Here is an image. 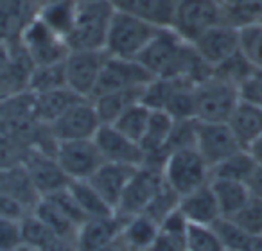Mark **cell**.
Instances as JSON below:
<instances>
[{"instance_id":"6da1fadb","label":"cell","mask_w":262,"mask_h":251,"mask_svg":"<svg viewBox=\"0 0 262 251\" xmlns=\"http://www.w3.org/2000/svg\"><path fill=\"white\" fill-rule=\"evenodd\" d=\"M137 59L155 77H189L200 83L212 74L194 45L178 36L171 27H162Z\"/></svg>"},{"instance_id":"7a4b0ae2","label":"cell","mask_w":262,"mask_h":251,"mask_svg":"<svg viewBox=\"0 0 262 251\" xmlns=\"http://www.w3.org/2000/svg\"><path fill=\"white\" fill-rule=\"evenodd\" d=\"M113 13L108 0H77L72 27L65 38L70 51H104Z\"/></svg>"},{"instance_id":"3957f363","label":"cell","mask_w":262,"mask_h":251,"mask_svg":"<svg viewBox=\"0 0 262 251\" xmlns=\"http://www.w3.org/2000/svg\"><path fill=\"white\" fill-rule=\"evenodd\" d=\"M162 27L139 16L115 11L106 36L104 52L113 58L137 59Z\"/></svg>"},{"instance_id":"277c9868","label":"cell","mask_w":262,"mask_h":251,"mask_svg":"<svg viewBox=\"0 0 262 251\" xmlns=\"http://www.w3.org/2000/svg\"><path fill=\"white\" fill-rule=\"evenodd\" d=\"M241 101L239 86L210 74L196 83L194 117L203 122H228Z\"/></svg>"},{"instance_id":"5b68a950","label":"cell","mask_w":262,"mask_h":251,"mask_svg":"<svg viewBox=\"0 0 262 251\" xmlns=\"http://www.w3.org/2000/svg\"><path fill=\"white\" fill-rule=\"evenodd\" d=\"M219 24H225L221 0H176L171 29L189 43Z\"/></svg>"},{"instance_id":"8992f818","label":"cell","mask_w":262,"mask_h":251,"mask_svg":"<svg viewBox=\"0 0 262 251\" xmlns=\"http://www.w3.org/2000/svg\"><path fill=\"white\" fill-rule=\"evenodd\" d=\"M164 179L180 197L210 181V167L196 147L172 151L162 165Z\"/></svg>"},{"instance_id":"52a82bcc","label":"cell","mask_w":262,"mask_h":251,"mask_svg":"<svg viewBox=\"0 0 262 251\" xmlns=\"http://www.w3.org/2000/svg\"><path fill=\"white\" fill-rule=\"evenodd\" d=\"M18 41L34 65L61 63L70 52L65 38L56 33L52 27H49L38 15L29 20Z\"/></svg>"},{"instance_id":"ba28073f","label":"cell","mask_w":262,"mask_h":251,"mask_svg":"<svg viewBox=\"0 0 262 251\" xmlns=\"http://www.w3.org/2000/svg\"><path fill=\"white\" fill-rule=\"evenodd\" d=\"M164 185L165 179L164 172H162V165L142 164L135 169V172L131 176L129 183H127L126 190L117 204L115 214H119L124 219L142 214Z\"/></svg>"},{"instance_id":"9c48e42d","label":"cell","mask_w":262,"mask_h":251,"mask_svg":"<svg viewBox=\"0 0 262 251\" xmlns=\"http://www.w3.org/2000/svg\"><path fill=\"white\" fill-rule=\"evenodd\" d=\"M155 76L139 61V59L113 58L108 56L102 65L97 86L92 99L102 94L119 90H131V88H146Z\"/></svg>"},{"instance_id":"30bf717a","label":"cell","mask_w":262,"mask_h":251,"mask_svg":"<svg viewBox=\"0 0 262 251\" xmlns=\"http://www.w3.org/2000/svg\"><path fill=\"white\" fill-rule=\"evenodd\" d=\"M33 69L34 63L18 40L0 41V99L29 92Z\"/></svg>"},{"instance_id":"8fae6325","label":"cell","mask_w":262,"mask_h":251,"mask_svg":"<svg viewBox=\"0 0 262 251\" xmlns=\"http://www.w3.org/2000/svg\"><path fill=\"white\" fill-rule=\"evenodd\" d=\"M101 119L95 109L92 99H81L74 106H70L61 117L49 126L52 139L56 142L63 140H86L94 139L97 129L101 128Z\"/></svg>"},{"instance_id":"7c38bea8","label":"cell","mask_w":262,"mask_h":251,"mask_svg":"<svg viewBox=\"0 0 262 251\" xmlns=\"http://www.w3.org/2000/svg\"><path fill=\"white\" fill-rule=\"evenodd\" d=\"M54 156L70 179H88L102 164V154L94 139L63 140L56 144Z\"/></svg>"},{"instance_id":"4fadbf2b","label":"cell","mask_w":262,"mask_h":251,"mask_svg":"<svg viewBox=\"0 0 262 251\" xmlns=\"http://www.w3.org/2000/svg\"><path fill=\"white\" fill-rule=\"evenodd\" d=\"M104 51H70L65 58L67 86L84 99H92L104 65Z\"/></svg>"},{"instance_id":"5bb4252c","label":"cell","mask_w":262,"mask_h":251,"mask_svg":"<svg viewBox=\"0 0 262 251\" xmlns=\"http://www.w3.org/2000/svg\"><path fill=\"white\" fill-rule=\"evenodd\" d=\"M196 149L208 164L214 167L219 162L228 158L230 154L244 149L233 135L228 122H203L198 120L196 126Z\"/></svg>"},{"instance_id":"9a60e30c","label":"cell","mask_w":262,"mask_h":251,"mask_svg":"<svg viewBox=\"0 0 262 251\" xmlns=\"http://www.w3.org/2000/svg\"><path fill=\"white\" fill-rule=\"evenodd\" d=\"M22 165L26 167L34 189L41 197L51 196V194L69 187L70 183V178L59 167L54 154L40 149V147L31 146L24 156Z\"/></svg>"},{"instance_id":"2e32d148","label":"cell","mask_w":262,"mask_h":251,"mask_svg":"<svg viewBox=\"0 0 262 251\" xmlns=\"http://www.w3.org/2000/svg\"><path fill=\"white\" fill-rule=\"evenodd\" d=\"M94 140L104 162L124 164L131 167H140L146 162V153L142 146L120 133L113 124H101Z\"/></svg>"},{"instance_id":"e0dca14e","label":"cell","mask_w":262,"mask_h":251,"mask_svg":"<svg viewBox=\"0 0 262 251\" xmlns=\"http://www.w3.org/2000/svg\"><path fill=\"white\" fill-rule=\"evenodd\" d=\"M192 45L200 58L214 69L239 51V29L228 24H219L201 34Z\"/></svg>"},{"instance_id":"ac0fdd59","label":"cell","mask_w":262,"mask_h":251,"mask_svg":"<svg viewBox=\"0 0 262 251\" xmlns=\"http://www.w3.org/2000/svg\"><path fill=\"white\" fill-rule=\"evenodd\" d=\"M126 219L119 214L104 217H88L77 228L76 246L77 251H101L122 233Z\"/></svg>"},{"instance_id":"d6986e66","label":"cell","mask_w":262,"mask_h":251,"mask_svg":"<svg viewBox=\"0 0 262 251\" xmlns=\"http://www.w3.org/2000/svg\"><path fill=\"white\" fill-rule=\"evenodd\" d=\"M172 126H174V119L165 109H151L147 129L144 133L142 140H140V146L146 153L144 164L164 165L165 158H167L165 147H167Z\"/></svg>"},{"instance_id":"ffe728a7","label":"cell","mask_w":262,"mask_h":251,"mask_svg":"<svg viewBox=\"0 0 262 251\" xmlns=\"http://www.w3.org/2000/svg\"><path fill=\"white\" fill-rule=\"evenodd\" d=\"M137 167L124 164H113V162H104L94 174L88 178V181L94 185V189L104 197V201L117 210L120 197L129 183L131 176L135 172Z\"/></svg>"},{"instance_id":"44dd1931","label":"cell","mask_w":262,"mask_h":251,"mask_svg":"<svg viewBox=\"0 0 262 251\" xmlns=\"http://www.w3.org/2000/svg\"><path fill=\"white\" fill-rule=\"evenodd\" d=\"M178 210L190 224L212 226L217 219H221V210H219L210 181L180 197Z\"/></svg>"},{"instance_id":"7402d4cb","label":"cell","mask_w":262,"mask_h":251,"mask_svg":"<svg viewBox=\"0 0 262 251\" xmlns=\"http://www.w3.org/2000/svg\"><path fill=\"white\" fill-rule=\"evenodd\" d=\"M81 95H77L69 86L56 88V90L41 92V94H33V111L34 117L43 126H51L58 117H61L70 106L79 102Z\"/></svg>"},{"instance_id":"603a6c76","label":"cell","mask_w":262,"mask_h":251,"mask_svg":"<svg viewBox=\"0 0 262 251\" xmlns=\"http://www.w3.org/2000/svg\"><path fill=\"white\" fill-rule=\"evenodd\" d=\"M115 11L139 16L160 27H171L176 0H108Z\"/></svg>"},{"instance_id":"cb8c5ba5","label":"cell","mask_w":262,"mask_h":251,"mask_svg":"<svg viewBox=\"0 0 262 251\" xmlns=\"http://www.w3.org/2000/svg\"><path fill=\"white\" fill-rule=\"evenodd\" d=\"M36 15L29 0H0V41H15Z\"/></svg>"},{"instance_id":"d4e9b609","label":"cell","mask_w":262,"mask_h":251,"mask_svg":"<svg viewBox=\"0 0 262 251\" xmlns=\"http://www.w3.org/2000/svg\"><path fill=\"white\" fill-rule=\"evenodd\" d=\"M228 124L241 146L248 149L262 135V108L246 101H239L228 119Z\"/></svg>"},{"instance_id":"484cf974","label":"cell","mask_w":262,"mask_h":251,"mask_svg":"<svg viewBox=\"0 0 262 251\" xmlns=\"http://www.w3.org/2000/svg\"><path fill=\"white\" fill-rule=\"evenodd\" d=\"M187 228L189 221L176 208L160 222V228L147 251H187Z\"/></svg>"},{"instance_id":"4316f807","label":"cell","mask_w":262,"mask_h":251,"mask_svg":"<svg viewBox=\"0 0 262 251\" xmlns=\"http://www.w3.org/2000/svg\"><path fill=\"white\" fill-rule=\"evenodd\" d=\"M210 187H212V190H214L215 199H217L221 217H226V219H232L235 214H239V212L243 210V207L251 197L250 189H248V185L243 181L212 178Z\"/></svg>"},{"instance_id":"83f0119b","label":"cell","mask_w":262,"mask_h":251,"mask_svg":"<svg viewBox=\"0 0 262 251\" xmlns=\"http://www.w3.org/2000/svg\"><path fill=\"white\" fill-rule=\"evenodd\" d=\"M144 88H131V90H119V92H110V94H102L94 97L95 109L99 113V119L102 124H113L119 115L131 104L142 101Z\"/></svg>"},{"instance_id":"f1b7e54d","label":"cell","mask_w":262,"mask_h":251,"mask_svg":"<svg viewBox=\"0 0 262 251\" xmlns=\"http://www.w3.org/2000/svg\"><path fill=\"white\" fill-rule=\"evenodd\" d=\"M158 228L160 224L153 217L147 214H137L126 219L120 237L135 251H147L157 237Z\"/></svg>"},{"instance_id":"f546056e","label":"cell","mask_w":262,"mask_h":251,"mask_svg":"<svg viewBox=\"0 0 262 251\" xmlns=\"http://www.w3.org/2000/svg\"><path fill=\"white\" fill-rule=\"evenodd\" d=\"M69 190L86 217H104L115 214V210L106 203L104 197L94 189L88 179H70Z\"/></svg>"},{"instance_id":"4dcf8cb0","label":"cell","mask_w":262,"mask_h":251,"mask_svg":"<svg viewBox=\"0 0 262 251\" xmlns=\"http://www.w3.org/2000/svg\"><path fill=\"white\" fill-rule=\"evenodd\" d=\"M34 215L41 219L45 224L51 228V232L59 239H70L76 240V233L79 226L61 210L56 203H52L49 197H40L33 210Z\"/></svg>"},{"instance_id":"1f68e13d","label":"cell","mask_w":262,"mask_h":251,"mask_svg":"<svg viewBox=\"0 0 262 251\" xmlns=\"http://www.w3.org/2000/svg\"><path fill=\"white\" fill-rule=\"evenodd\" d=\"M257 169V162L250 154L248 149H239L237 153L230 154L223 162L210 169V179L221 178V179H233V181L248 183L253 171Z\"/></svg>"},{"instance_id":"d6a6232c","label":"cell","mask_w":262,"mask_h":251,"mask_svg":"<svg viewBox=\"0 0 262 251\" xmlns=\"http://www.w3.org/2000/svg\"><path fill=\"white\" fill-rule=\"evenodd\" d=\"M214 230L217 232L225 249H241V251H262V237L250 235L244 232L235 221L221 217L214 222Z\"/></svg>"},{"instance_id":"836d02e7","label":"cell","mask_w":262,"mask_h":251,"mask_svg":"<svg viewBox=\"0 0 262 251\" xmlns=\"http://www.w3.org/2000/svg\"><path fill=\"white\" fill-rule=\"evenodd\" d=\"M151 117V108L146 106L142 101L131 104L129 108H126L122 113L119 115V119L113 122L117 129L120 133H124L126 136H129L131 140L140 144L144 133L147 129V122H149Z\"/></svg>"},{"instance_id":"e575fe53","label":"cell","mask_w":262,"mask_h":251,"mask_svg":"<svg viewBox=\"0 0 262 251\" xmlns=\"http://www.w3.org/2000/svg\"><path fill=\"white\" fill-rule=\"evenodd\" d=\"M76 8H77V0H56V2L43 6L36 15L49 27H52L56 33L61 34L63 38H67L70 27H72Z\"/></svg>"},{"instance_id":"d590c367","label":"cell","mask_w":262,"mask_h":251,"mask_svg":"<svg viewBox=\"0 0 262 251\" xmlns=\"http://www.w3.org/2000/svg\"><path fill=\"white\" fill-rule=\"evenodd\" d=\"M63 86H67L65 61L52 63V65H34L29 77L31 94H41V92L56 90V88Z\"/></svg>"},{"instance_id":"8d00e7d4","label":"cell","mask_w":262,"mask_h":251,"mask_svg":"<svg viewBox=\"0 0 262 251\" xmlns=\"http://www.w3.org/2000/svg\"><path fill=\"white\" fill-rule=\"evenodd\" d=\"M187 251H225L214 226L190 224L187 228Z\"/></svg>"},{"instance_id":"74e56055","label":"cell","mask_w":262,"mask_h":251,"mask_svg":"<svg viewBox=\"0 0 262 251\" xmlns=\"http://www.w3.org/2000/svg\"><path fill=\"white\" fill-rule=\"evenodd\" d=\"M20 233H22L24 244L38 247V249L45 247L56 237L51 232V228L38 215H34L33 212L27 214L24 219H20Z\"/></svg>"},{"instance_id":"f35d334b","label":"cell","mask_w":262,"mask_h":251,"mask_svg":"<svg viewBox=\"0 0 262 251\" xmlns=\"http://www.w3.org/2000/svg\"><path fill=\"white\" fill-rule=\"evenodd\" d=\"M253 69L255 66L251 65V61L241 52V49H239L235 54H232L228 59H225V61L219 63L217 66H214V69H212V74L239 86V84L250 76V72Z\"/></svg>"},{"instance_id":"ab89813d","label":"cell","mask_w":262,"mask_h":251,"mask_svg":"<svg viewBox=\"0 0 262 251\" xmlns=\"http://www.w3.org/2000/svg\"><path fill=\"white\" fill-rule=\"evenodd\" d=\"M239 49L253 66H262V22L239 29Z\"/></svg>"},{"instance_id":"60d3db41","label":"cell","mask_w":262,"mask_h":251,"mask_svg":"<svg viewBox=\"0 0 262 251\" xmlns=\"http://www.w3.org/2000/svg\"><path fill=\"white\" fill-rule=\"evenodd\" d=\"M178 203H180V196L165 183V185L162 187V190L155 196V199L151 201L149 207H147L142 214H147L149 217H153L155 221L160 224L169 214H172V212L178 208Z\"/></svg>"},{"instance_id":"b9f144b4","label":"cell","mask_w":262,"mask_h":251,"mask_svg":"<svg viewBox=\"0 0 262 251\" xmlns=\"http://www.w3.org/2000/svg\"><path fill=\"white\" fill-rule=\"evenodd\" d=\"M232 221H235L250 235L262 237V199L250 197V201L244 204L243 210L233 215Z\"/></svg>"},{"instance_id":"7bdbcfd3","label":"cell","mask_w":262,"mask_h":251,"mask_svg":"<svg viewBox=\"0 0 262 251\" xmlns=\"http://www.w3.org/2000/svg\"><path fill=\"white\" fill-rule=\"evenodd\" d=\"M239 95L241 101L262 108V66H255L250 76L239 84Z\"/></svg>"},{"instance_id":"ee69618b","label":"cell","mask_w":262,"mask_h":251,"mask_svg":"<svg viewBox=\"0 0 262 251\" xmlns=\"http://www.w3.org/2000/svg\"><path fill=\"white\" fill-rule=\"evenodd\" d=\"M22 244L20 221L0 217V251H15Z\"/></svg>"},{"instance_id":"f6af8a7d","label":"cell","mask_w":262,"mask_h":251,"mask_svg":"<svg viewBox=\"0 0 262 251\" xmlns=\"http://www.w3.org/2000/svg\"><path fill=\"white\" fill-rule=\"evenodd\" d=\"M27 214H31V210L22 201L16 199V197L11 196L9 192H6L4 189H0V217L20 221V219H24Z\"/></svg>"},{"instance_id":"bcb514c9","label":"cell","mask_w":262,"mask_h":251,"mask_svg":"<svg viewBox=\"0 0 262 251\" xmlns=\"http://www.w3.org/2000/svg\"><path fill=\"white\" fill-rule=\"evenodd\" d=\"M40 251H77V246H76V240L54 237V239H52L45 247H41Z\"/></svg>"},{"instance_id":"7dc6e473","label":"cell","mask_w":262,"mask_h":251,"mask_svg":"<svg viewBox=\"0 0 262 251\" xmlns=\"http://www.w3.org/2000/svg\"><path fill=\"white\" fill-rule=\"evenodd\" d=\"M248 189H250L251 197L262 199V165H257V169L253 171L251 178L248 179Z\"/></svg>"},{"instance_id":"c3c4849f","label":"cell","mask_w":262,"mask_h":251,"mask_svg":"<svg viewBox=\"0 0 262 251\" xmlns=\"http://www.w3.org/2000/svg\"><path fill=\"white\" fill-rule=\"evenodd\" d=\"M101 251H135V249H133V247H131L129 244L122 239V237H119V239H115L112 244H108V246Z\"/></svg>"},{"instance_id":"681fc988","label":"cell","mask_w":262,"mask_h":251,"mask_svg":"<svg viewBox=\"0 0 262 251\" xmlns=\"http://www.w3.org/2000/svg\"><path fill=\"white\" fill-rule=\"evenodd\" d=\"M248 151H250V154L253 156V160L257 162V165H262V135L248 147Z\"/></svg>"},{"instance_id":"f907efd6","label":"cell","mask_w":262,"mask_h":251,"mask_svg":"<svg viewBox=\"0 0 262 251\" xmlns=\"http://www.w3.org/2000/svg\"><path fill=\"white\" fill-rule=\"evenodd\" d=\"M223 6H241V4H251V2H262V0H221Z\"/></svg>"},{"instance_id":"816d5d0a","label":"cell","mask_w":262,"mask_h":251,"mask_svg":"<svg viewBox=\"0 0 262 251\" xmlns=\"http://www.w3.org/2000/svg\"><path fill=\"white\" fill-rule=\"evenodd\" d=\"M31 2V6H33V9L34 11H40L43 6H47V4H51V2H56V0H29Z\"/></svg>"},{"instance_id":"f5cc1de1","label":"cell","mask_w":262,"mask_h":251,"mask_svg":"<svg viewBox=\"0 0 262 251\" xmlns=\"http://www.w3.org/2000/svg\"><path fill=\"white\" fill-rule=\"evenodd\" d=\"M15 251H40V249H38V247H33V246H27V244H24V242H22L18 247H16Z\"/></svg>"},{"instance_id":"db71d44e","label":"cell","mask_w":262,"mask_h":251,"mask_svg":"<svg viewBox=\"0 0 262 251\" xmlns=\"http://www.w3.org/2000/svg\"><path fill=\"white\" fill-rule=\"evenodd\" d=\"M225 251H241V249H225Z\"/></svg>"}]
</instances>
